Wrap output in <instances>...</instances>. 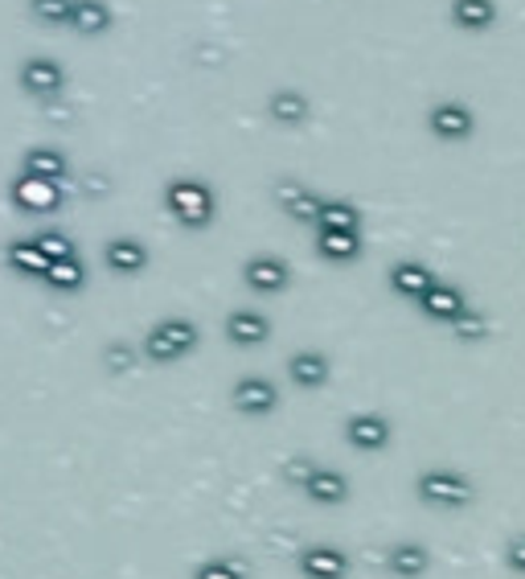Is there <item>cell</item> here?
Wrapping results in <instances>:
<instances>
[{
	"label": "cell",
	"mask_w": 525,
	"mask_h": 579,
	"mask_svg": "<svg viewBox=\"0 0 525 579\" xmlns=\"http://www.w3.org/2000/svg\"><path fill=\"white\" fill-rule=\"evenodd\" d=\"M415 497L431 506V510H464V506H473L476 497V485L468 473H460V469H448V464H431L423 469L419 477H415Z\"/></svg>",
	"instance_id": "6da1fadb"
},
{
	"label": "cell",
	"mask_w": 525,
	"mask_h": 579,
	"mask_svg": "<svg viewBox=\"0 0 525 579\" xmlns=\"http://www.w3.org/2000/svg\"><path fill=\"white\" fill-rule=\"evenodd\" d=\"M202 345V329L189 317H165L144 333V358L153 366H172V362L189 358Z\"/></svg>",
	"instance_id": "7a4b0ae2"
},
{
	"label": "cell",
	"mask_w": 525,
	"mask_h": 579,
	"mask_svg": "<svg viewBox=\"0 0 525 579\" xmlns=\"http://www.w3.org/2000/svg\"><path fill=\"white\" fill-rule=\"evenodd\" d=\"M165 210L181 222L186 231H205L214 214H218V198L214 189L198 181V177H177L169 189H165Z\"/></svg>",
	"instance_id": "3957f363"
},
{
	"label": "cell",
	"mask_w": 525,
	"mask_h": 579,
	"mask_svg": "<svg viewBox=\"0 0 525 579\" xmlns=\"http://www.w3.org/2000/svg\"><path fill=\"white\" fill-rule=\"evenodd\" d=\"M427 132L440 144H464L476 137V111L464 99H440L427 107Z\"/></svg>",
	"instance_id": "277c9868"
},
{
	"label": "cell",
	"mask_w": 525,
	"mask_h": 579,
	"mask_svg": "<svg viewBox=\"0 0 525 579\" xmlns=\"http://www.w3.org/2000/svg\"><path fill=\"white\" fill-rule=\"evenodd\" d=\"M230 407L238 415H247V420H263V415H272L279 407V387L263 375H242L235 382V391H230Z\"/></svg>",
	"instance_id": "5b68a950"
},
{
	"label": "cell",
	"mask_w": 525,
	"mask_h": 579,
	"mask_svg": "<svg viewBox=\"0 0 525 579\" xmlns=\"http://www.w3.org/2000/svg\"><path fill=\"white\" fill-rule=\"evenodd\" d=\"M9 198L21 214H53L62 205V181H46V177H34V173H21Z\"/></svg>",
	"instance_id": "8992f818"
},
{
	"label": "cell",
	"mask_w": 525,
	"mask_h": 579,
	"mask_svg": "<svg viewBox=\"0 0 525 579\" xmlns=\"http://www.w3.org/2000/svg\"><path fill=\"white\" fill-rule=\"evenodd\" d=\"M345 440H349V448H357V452H382V448H390V440H394V427H390V420L386 415H378V411H357V415L345 420Z\"/></svg>",
	"instance_id": "52a82bcc"
},
{
	"label": "cell",
	"mask_w": 525,
	"mask_h": 579,
	"mask_svg": "<svg viewBox=\"0 0 525 579\" xmlns=\"http://www.w3.org/2000/svg\"><path fill=\"white\" fill-rule=\"evenodd\" d=\"M242 280H247V288L259 292V296H279V292L291 284V268H288V259H279V256H251L242 263Z\"/></svg>",
	"instance_id": "ba28073f"
},
{
	"label": "cell",
	"mask_w": 525,
	"mask_h": 579,
	"mask_svg": "<svg viewBox=\"0 0 525 579\" xmlns=\"http://www.w3.org/2000/svg\"><path fill=\"white\" fill-rule=\"evenodd\" d=\"M296 567H300V576H305V579H345L354 563H349V555H345L341 546L312 543V546H305V551H300Z\"/></svg>",
	"instance_id": "9c48e42d"
},
{
	"label": "cell",
	"mask_w": 525,
	"mask_h": 579,
	"mask_svg": "<svg viewBox=\"0 0 525 579\" xmlns=\"http://www.w3.org/2000/svg\"><path fill=\"white\" fill-rule=\"evenodd\" d=\"M21 91L34 95V99H53L62 86H67V70L53 58H25L21 62Z\"/></svg>",
	"instance_id": "30bf717a"
},
{
	"label": "cell",
	"mask_w": 525,
	"mask_h": 579,
	"mask_svg": "<svg viewBox=\"0 0 525 579\" xmlns=\"http://www.w3.org/2000/svg\"><path fill=\"white\" fill-rule=\"evenodd\" d=\"M448 17L456 25L460 34H489L497 17H501V4L497 0H452L448 4Z\"/></svg>",
	"instance_id": "8fae6325"
},
{
	"label": "cell",
	"mask_w": 525,
	"mask_h": 579,
	"mask_svg": "<svg viewBox=\"0 0 525 579\" xmlns=\"http://www.w3.org/2000/svg\"><path fill=\"white\" fill-rule=\"evenodd\" d=\"M267 338H272V321H267L263 312H254V308H235V312L226 317V341L238 345V350H259Z\"/></svg>",
	"instance_id": "7c38bea8"
},
{
	"label": "cell",
	"mask_w": 525,
	"mask_h": 579,
	"mask_svg": "<svg viewBox=\"0 0 525 579\" xmlns=\"http://www.w3.org/2000/svg\"><path fill=\"white\" fill-rule=\"evenodd\" d=\"M431 284H435V272H431L427 263L403 259V263H394V268H390V288H394V296L410 300V305H419Z\"/></svg>",
	"instance_id": "4fadbf2b"
},
{
	"label": "cell",
	"mask_w": 525,
	"mask_h": 579,
	"mask_svg": "<svg viewBox=\"0 0 525 579\" xmlns=\"http://www.w3.org/2000/svg\"><path fill=\"white\" fill-rule=\"evenodd\" d=\"M103 263H107V272L116 275H140L148 268V247L140 239H132V235H119V239H111L103 247Z\"/></svg>",
	"instance_id": "5bb4252c"
},
{
	"label": "cell",
	"mask_w": 525,
	"mask_h": 579,
	"mask_svg": "<svg viewBox=\"0 0 525 579\" xmlns=\"http://www.w3.org/2000/svg\"><path fill=\"white\" fill-rule=\"evenodd\" d=\"M419 308H423V317H431V321L440 324H452L468 308V296H464V288H456V284H443V280H435L431 288H427V296L419 300Z\"/></svg>",
	"instance_id": "9a60e30c"
},
{
	"label": "cell",
	"mask_w": 525,
	"mask_h": 579,
	"mask_svg": "<svg viewBox=\"0 0 525 579\" xmlns=\"http://www.w3.org/2000/svg\"><path fill=\"white\" fill-rule=\"evenodd\" d=\"M305 497L317 501V506H341L349 501V477L341 469H329V464H317L312 477L305 481Z\"/></svg>",
	"instance_id": "2e32d148"
},
{
	"label": "cell",
	"mask_w": 525,
	"mask_h": 579,
	"mask_svg": "<svg viewBox=\"0 0 525 579\" xmlns=\"http://www.w3.org/2000/svg\"><path fill=\"white\" fill-rule=\"evenodd\" d=\"M288 375L300 391H321L324 382L333 378V366H329V358H324L321 350H300V354L288 358Z\"/></svg>",
	"instance_id": "e0dca14e"
},
{
	"label": "cell",
	"mask_w": 525,
	"mask_h": 579,
	"mask_svg": "<svg viewBox=\"0 0 525 579\" xmlns=\"http://www.w3.org/2000/svg\"><path fill=\"white\" fill-rule=\"evenodd\" d=\"M275 202H279V210L291 214L296 222H312V226H317V214H321L324 198H317V193L308 186H300V181H279V186H275Z\"/></svg>",
	"instance_id": "ac0fdd59"
},
{
	"label": "cell",
	"mask_w": 525,
	"mask_h": 579,
	"mask_svg": "<svg viewBox=\"0 0 525 579\" xmlns=\"http://www.w3.org/2000/svg\"><path fill=\"white\" fill-rule=\"evenodd\" d=\"M111 25H116L111 4H103V0H74V4H70V29H74V34L103 37Z\"/></svg>",
	"instance_id": "d6986e66"
},
{
	"label": "cell",
	"mask_w": 525,
	"mask_h": 579,
	"mask_svg": "<svg viewBox=\"0 0 525 579\" xmlns=\"http://www.w3.org/2000/svg\"><path fill=\"white\" fill-rule=\"evenodd\" d=\"M267 116H272L279 128H300V123L312 116V103H308L305 91H291V86H279L272 99H267Z\"/></svg>",
	"instance_id": "ffe728a7"
},
{
	"label": "cell",
	"mask_w": 525,
	"mask_h": 579,
	"mask_svg": "<svg viewBox=\"0 0 525 579\" xmlns=\"http://www.w3.org/2000/svg\"><path fill=\"white\" fill-rule=\"evenodd\" d=\"M386 567L398 579H423L431 567V551L423 543H394L386 551Z\"/></svg>",
	"instance_id": "44dd1931"
},
{
	"label": "cell",
	"mask_w": 525,
	"mask_h": 579,
	"mask_svg": "<svg viewBox=\"0 0 525 579\" xmlns=\"http://www.w3.org/2000/svg\"><path fill=\"white\" fill-rule=\"evenodd\" d=\"M317 256L329 263H354L361 256V231H317Z\"/></svg>",
	"instance_id": "7402d4cb"
},
{
	"label": "cell",
	"mask_w": 525,
	"mask_h": 579,
	"mask_svg": "<svg viewBox=\"0 0 525 579\" xmlns=\"http://www.w3.org/2000/svg\"><path fill=\"white\" fill-rule=\"evenodd\" d=\"M4 259H9V268L17 275H25V280H41L46 275V268H50V259H46V251L34 243V235L29 239H13L9 243V251H4Z\"/></svg>",
	"instance_id": "603a6c76"
},
{
	"label": "cell",
	"mask_w": 525,
	"mask_h": 579,
	"mask_svg": "<svg viewBox=\"0 0 525 579\" xmlns=\"http://www.w3.org/2000/svg\"><path fill=\"white\" fill-rule=\"evenodd\" d=\"M21 173H34V177H46V181H62L70 173V161L62 149H50V144H41V149H29L25 161H21Z\"/></svg>",
	"instance_id": "cb8c5ba5"
},
{
	"label": "cell",
	"mask_w": 525,
	"mask_h": 579,
	"mask_svg": "<svg viewBox=\"0 0 525 579\" xmlns=\"http://www.w3.org/2000/svg\"><path fill=\"white\" fill-rule=\"evenodd\" d=\"M46 284H50L53 292H79L86 284V268L79 256H67V259H53L50 268H46V275H41Z\"/></svg>",
	"instance_id": "d4e9b609"
},
{
	"label": "cell",
	"mask_w": 525,
	"mask_h": 579,
	"mask_svg": "<svg viewBox=\"0 0 525 579\" xmlns=\"http://www.w3.org/2000/svg\"><path fill=\"white\" fill-rule=\"evenodd\" d=\"M317 231H361V214H357L354 202H321V214H317Z\"/></svg>",
	"instance_id": "484cf974"
},
{
	"label": "cell",
	"mask_w": 525,
	"mask_h": 579,
	"mask_svg": "<svg viewBox=\"0 0 525 579\" xmlns=\"http://www.w3.org/2000/svg\"><path fill=\"white\" fill-rule=\"evenodd\" d=\"M452 333H456L460 341H480L485 333H489V317H485V312H476V308L468 305L456 321H452Z\"/></svg>",
	"instance_id": "4316f807"
},
{
	"label": "cell",
	"mask_w": 525,
	"mask_h": 579,
	"mask_svg": "<svg viewBox=\"0 0 525 579\" xmlns=\"http://www.w3.org/2000/svg\"><path fill=\"white\" fill-rule=\"evenodd\" d=\"M70 4L74 0H29V13L41 25H70Z\"/></svg>",
	"instance_id": "83f0119b"
},
{
	"label": "cell",
	"mask_w": 525,
	"mask_h": 579,
	"mask_svg": "<svg viewBox=\"0 0 525 579\" xmlns=\"http://www.w3.org/2000/svg\"><path fill=\"white\" fill-rule=\"evenodd\" d=\"M34 243L46 251V259H67V256H79V247H74V239L70 235H62V231H41V235H34Z\"/></svg>",
	"instance_id": "f1b7e54d"
},
{
	"label": "cell",
	"mask_w": 525,
	"mask_h": 579,
	"mask_svg": "<svg viewBox=\"0 0 525 579\" xmlns=\"http://www.w3.org/2000/svg\"><path fill=\"white\" fill-rule=\"evenodd\" d=\"M103 366H107L111 375H128V370L136 366V350H132L128 341H111V345L103 350Z\"/></svg>",
	"instance_id": "f546056e"
},
{
	"label": "cell",
	"mask_w": 525,
	"mask_h": 579,
	"mask_svg": "<svg viewBox=\"0 0 525 579\" xmlns=\"http://www.w3.org/2000/svg\"><path fill=\"white\" fill-rule=\"evenodd\" d=\"M193 579H247V571L238 567V563H230V559H210V563H202L198 567V576Z\"/></svg>",
	"instance_id": "4dcf8cb0"
},
{
	"label": "cell",
	"mask_w": 525,
	"mask_h": 579,
	"mask_svg": "<svg viewBox=\"0 0 525 579\" xmlns=\"http://www.w3.org/2000/svg\"><path fill=\"white\" fill-rule=\"evenodd\" d=\"M312 469H317V460L291 457L288 464H284V477H288V485H296V489H305V481L312 477Z\"/></svg>",
	"instance_id": "1f68e13d"
},
{
	"label": "cell",
	"mask_w": 525,
	"mask_h": 579,
	"mask_svg": "<svg viewBox=\"0 0 525 579\" xmlns=\"http://www.w3.org/2000/svg\"><path fill=\"white\" fill-rule=\"evenodd\" d=\"M505 563L509 571H517V576H525V534H513L505 546Z\"/></svg>",
	"instance_id": "d6a6232c"
}]
</instances>
